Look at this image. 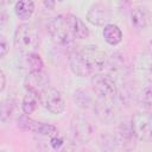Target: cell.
<instances>
[{"mask_svg":"<svg viewBox=\"0 0 152 152\" xmlns=\"http://www.w3.org/2000/svg\"><path fill=\"white\" fill-rule=\"evenodd\" d=\"M38 44V32L32 24H21L14 32V46L24 53H32Z\"/></svg>","mask_w":152,"mask_h":152,"instance_id":"cell-1","label":"cell"},{"mask_svg":"<svg viewBox=\"0 0 152 152\" xmlns=\"http://www.w3.org/2000/svg\"><path fill=\"white\" fill-rule=\"evenodd\" d=\"M48 31L52 40L59 45H69L72 43L75 38L65 17H62V15H58L49 21Z\"/></svg>","mask_w":152,"mask_h":152,"instance_id":"cell-2","label":"cell"},{"mask_svg":"<svg viewBox=\"0 0 152 152\" xmlns=\"http://www.w3.org/2000/svg\"><path fill=\"white\" fill-rule=\"evenodd\" d=\"M94 93L96 94V99L106 100V101H114L116 96V86L114 80L103 74H96L93 76L91 80Z\"/></svg>","mask_w":152,"mask_h":152,"instance_id":"cell-3","label":"cell"},{"mask_svg":"<svg viewBox=\"0 0 152 152\" xmlns=\"http://www.w3.org/2000/svg\"><path fill=\"white\" fill-rule=\"evenodd\" d=\"M131 126L137 139L150 141L152 140V115L145 112L135 113L132 118Z\"/></svg>","mask_w":152,"mask_h":152,"instance_id":"cell-4","label":"cell"},{"mask_svg":"<svg viewBox=\"0 0 152 152\" xmlns=\"http://www.w3.org/2000/svg\"><path fill=\"white\" fill-rule=\"evenodd\" d=\"M40 101L43 106L52 114H61L65 109V100L62 93L55 88H44L40 91Z\"/></svg>","mask_w":152,"mask_h":152,"instance_id":"cell-5","label":"cell"},{"mask_svg":"<svg viewBox=\"0 0 152 152\" xmlns=\"http://www.w3.org/2000/svg\"><path fill=\"white\" fill-rule=\"evenodd\" d=\"M80 52L86 58V61L94 75L100 74L102 70H104V68L107 65V57H106V53L102 50H100L97 46H94V45L83 46L80 50Z\"/></svg>","mask_w":152,"mask_h":152,"instance_id":"cell-6","label":"cell"},{"mask_svg":"<svg viewBox=\"0 0 152 152\" xmlns=\"http://www.w3.org/2000/svg\"><path fill=\"white\" fill-rule=\"evenodd\" d=\"M71 133L74 139L80 142H87L93 134V127L89 120L82 115H75L71 120Z\"/></svg>","mask_w":152,"mask_h":152,"instance_id":"cell-7","label":"cell"},{"mask_svg":"<svg viewBox=\"0 0 152 152\" xmlns=\"http://www.w3.org/2000/svg\"><path fill=\"white\" fill-rule=\"evenodd\" d=\"M18 126L24 131H31L40 135H55L57 133V128L53 125L38 122L33 119H30L27 115H21L19 118Z\"/></svg>","mask_w":152,"mask_h":152,"instance_id":"cell-8","label":"cell"},{"mask_svg":"<svg viewBox=\"0 0 152 152\" xmlns=\"http://www.w3.org/2000/svg\"><path fill=\"white\" fill-rule=\"evenodd\" d=\"M110 19V12L108 10V7L102 4V2H96L94 4L88 13H87V20L96 26H102L106 23H108Z\"/></svg>","mask_w":152,"mask_h":152,"instance_id":"cell-9","label":"cell"},{"mask_svg":"<svg viewBox=\"0 0 152 152\" xmlns=\"http://www.w3.org/2000/svg\"><path fill=\"white\" fill-rule=\"evenodd\" d=\"M69 64H70L71 71L77 76L86 77V76L93 75L86 58L80 51H75L69 56Z\"/></svg>","mask_w":152,"mask_h":152,"instance_id":"cell-10","label":"cell"},{"mask_svg":"<svg viewBox=\"0 0 152 152\" xmlns=\"http://www.w3.org/2000/svg\"><path fill=\"white\" fill-rule=\"evenodd\" d=\"M94 110L97 118L106 124H110L115 119V110H114V106L112 101L96 99L94 103Z\"/></svg>","mask_w":152,"mask_h":152,"instance_id":"cell-11","label":"cell"},{"mask_svg":"<svg viewBox=\"0 0 152 152\" xmlns=\"http://www.w3.org/2000/svg\"><path fill=\"white\" fill-rule=\"evenodd\" d=\"M69 26H70V30L74 34L75 38H78V39H84V38H88L89 37V30L88 27L84 25V23L76 15H72V14H68L65 17Z\"/></svg>","mask_w":152,"mask_h":152,"instance_id":"cell-12","label":"cell"},{"mask_svg":"<svg viewBox=\"0 0 152 152\" xmlns=\"http://www.w3.org/2000/svg\"><path fill=\"white\" fill-rule=\"evenodd\" d=\"M26 90L27 91L21 102V108L25 115H30L38 107V102L40 101V93L32 89H26Z\"/></svg>","mask_w":152,"mask_h":152,"instance_id":"cell-13","label":"cell"},{"mask_svg":"<svg viewBox=\"0 0 152 152\" xmlns=\"http://www.w3.org/2000/svg\"><path fill=\"white\" fill-rule=\"evenodd\" d=\"M150 19L148 11L145 7H137L131 13V24L137 30H142L147 26Z\"/></svg>","mask_w":152,"mask_h":152,"instance_id":"cell-14","label":"cell"},{"mask_svg":"<svg viewBox=\"0 0 152 152\" xmlns=\"http://www.w3.org/2000/svg\"><path fill=\"white\" fill-rule=\"evenodd\" d=\"M103 37L104 40L110 45H116L122 39V32L119 28L118 25L114 24H107L103 28Z\"/></svg>","mask_w":152,"mask_h":152,"instance_id":"cell-15","label":"cell"},{"mask_svg":"<svg viewBox=\"0 0 152 152\" xmlns=\"http://www.w3.org/2000/svg\"><path fill=\"white\" fill-rule=\"evenodd\" d=\"M14 11L20 19H28L34 11V2L31 0L18 1L14 6Z\"/></svg>","mask_w":152,"mask_h":152,"instance_id":"cell-16","label":"cell"},{"mask_svg":"<svg viewBox=\"0 0 152 152\" xmlns=\"http://www.w3.org/2000/svg\"><path fill=\"white\" fill-rule=\"evenodd\" d=\"M26 62H27V68H28L30 74H40V72H43L44 63H43V59L40 58L39 55H37L34 52L28 53Z\"/></svg>","mask_w":152,"mask_h":152,"instance_id":"cell-17","label":"cell"},{"mask_svg":"<svg viewBox=\"0 0 152 152\" xmlns=\"http://www.w3.org/2000/svg\"><path fill=\"white\" fill-rule=\"evenodd\" d=\"M100 146L102 148L103 152H113L116 147V139L114 135L109 134V133H103L100 137Z\"/></svg>","mask_w":152,"mask_h":152,"instance_id":"cell-18","label":"cell"},{"mask_svg":"<svg viewBox=\"0 0 152 152\" xmlns=\"http://www.w3.org/2000/svg\"><path fill=\"white\" fill-rule=\"evenodd\" d=\"M139 70L144 74V77L147 80H152V56L144 55L140 59Z\"/></svg>","mask_w":152,"mask_h":152,"instance_id":"cell-19","label":"cell"},{"mask_svg":"<svg viewBox=\"0 0 152 152\" xmlns=\"http://www.w3.org/2000/svg\"><path fill=\"white\" fill-rule=\"evenodd\" d=\"M75 101H77L78 106L83 107V108H88L90 104H91V97L89 96L88 91L87 90H83V89H78L76 93H75Z\"/></svg>","mask_w":152,"mask_h":152,"instance_id":"cell-20","label":"cell"},{"mask_svg":"<svg viewBox=\"0 0 152 152\" xmlns=\"http://www.w3.org/2000/svg\"><path fill=\"white\" fill-rule=\"evenodd\" d=\"M13 109H14V104L11 100H6L2 102L1 104V120L2 121H6L7 118H10L13 113Z\"/></svg>","mask_w":152,"mask_h":152,"instance_id":"cell-21","label":"cell"},{"mask_svg":"<svg viewBox=\"0 0 152 152\" xmlns=\"http://www.w3.org/2000/svg\"><path fill=\"white\" fill-rule=\"evenodd\" d=\"M141 103L144 104L145 108L152 109V87L146 88L141 93Z\"/></svg>","mask_w":152,"mask_h":152,"instance_id":"cell-22","label":"cell"},{"mask_svg":"<svg viewBox=\"0 0 152 152\" xmlns=\"http://www.w3.org/2000/svg\"><path fill=\"white\" fill-rule=\"evenodd\" d=\"M8 49H10V44L7 43L6 38L4 36H1V38H0V57L1 58L6 56V53L8 52Z\"/></svg>","mask_w":152,"mask_h":152,"instance_id":"cell-23","label":"cell"},{"mask_svg":"<svg viewBox=\"0 0 152 152\" xmlns=\"http://www.w3.org/2000/svg\"><path fill=\"white\" fill-rule=\"evenodd\" d=\"M62 145H63V140H62V139H58L57 137H55V138L51 139V146H52L55 150H58Z\"/></svg>","mask_w":152,"mask_h":152,"instance_id":"cell-24","label":"cell"},{"mask_svg":"<svg viewBox=\"0 0 152 152\" xmlns=\"http://www.w3.org/2000/svg\"><path fill=\"white\" fill-rule=\"evenodd\" d=\"M0 78H1V87H0V90L2 91V90L5 89V87H6V77H5V74H4L2 70L0 71Z\"/></svg>","mask_w":152,"mask_h":152,"instance_id":"cell-25","label":"cell"},{"mask_svg":"<svg viewBox=\"0 0 152 152\" xmlns=\"http://www.w3.org/2000/svg\"><path fill=\"white\" fill-rule=\"evenodd\" d=\"M44 5H45V6H50V7H52V6H53V2H49V1H45V2H44Z\"/></svg>","mask_w":152,"mask_h":152,"instance_id":"cell-26","label":"cell"},{"mask_svg":"<svg viewBox=\"0 0 152 152\" xmlns=\"http://www.w3.org/2000/svg\"><path fill=\"white\" fill-rule=\"evenodd\" d=\"M150 55L152 56V42L150 43Z\"/></svg>","mask_w":152,"mask_h":152,"instance_id":"cell-27","label":"cell"},{"mask_svg":"<svg viewBox=\"0 0 152 152\" xmlns=\"http://www.w3.org/2000/svg\"><path fill=\"white\" fill-rule=\"evenodd\" d=\"M124 152H131V151H124Z\"/></svg>","mask_w":152,"mask_h":152,"instance_id":"cell-28","label":"cell"}]
</instances>
